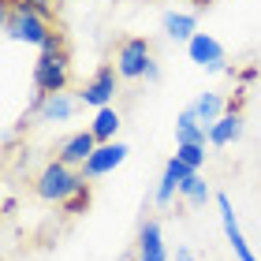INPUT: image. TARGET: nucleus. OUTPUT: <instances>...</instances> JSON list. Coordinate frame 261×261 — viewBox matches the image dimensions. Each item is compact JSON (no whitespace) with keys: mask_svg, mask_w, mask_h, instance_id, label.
Masks as SVG:
<instances>
[{"mask_svg":"<svg viewBox=\"0 0 261 261\" xmlns=\"http://www.w3.org/2000/svg\"><path fill=\"white\" fill-rule=\"evenodd\" d=\"M79 183H82L79 168H71V164H64V161H49L38 172V179H34V194H38L41 201H49V205H64V201L75 194Z\"/></svg>","mask_w":261,"mask_h":261,"instance_id":"f257e3e1","label":"nucleus"},{"mask_svg":"<svg viewBox=\"0 0 261 261\" xmlns=\"http://www.w3.org/2000/svg\"><path fill=\"white\" fill-rule=\"evenodd\" d=\"M56 30V22L41 19V15H30V11H19L4 4V34L11 41H22V45H34V49H41V41L49 38Z\"/></svg>","mask_w":261,"mask_h":261,"instance_id":"f03ea898","label":"nucleus"},{"mask_svg":"<svg viewBox=\"0 0 261 261\" xmlns=\"http://www.w3.org/2000/svg\"><path fill=\"white\" fill-rule=\"evenodd\" d=\"M67 86H71V53L38 56V64H34V90L53 97V93H67Z\"/></svg>","mask_w":261,"mask_h":261,"instance_id":"7ed1b4c3","label":"nucleus"},{"mask_svg":"<svg viewBox=\"0 0 261 261\" xmlns=\"http://www.w3.org/2000/svg\"><path fill=\"white\" fill-rule=\"evenodd\" d=\"M149 64H153V45H149V38H127V41L116 45V53H112V67L120 71L123 82L142 79Z\"/></svg>","mask_w":261,"mask_h":261,"instance_id":"20e7f679","label":"nucleus"},{"mask_svg":"<svg viewBox=\"0 0 261 261\" xmlns=\"http://www.w3.org/2000/svg\"><path fill=\"white\" fill-rule=\"evenodd\" d=\"M187 56H191V60L198 64V67H205L209 75H239V67H231L228 60H224V45L213 38V34H194L191 41H187Z\"/></svg>","mask_w":261,"mask_h":261,"instance_id":"39448f33","label":"nucleus"},{"mask_svg":"<svg viewBox=\"0 0 261 261\" xmlns=\"http://www.w3.org/2000/svg\"><path fill=\"white\" fill-rule=\"evenodd\" d=\"M116 86H120V71H116L112 64H101L86 82H82L79 101L90 105V109H109L112 97H116Z\"/></svg>","mask_w":261,"mask_h":261,"instance_id":"423d86ee","label":"nucleus"},{"mask_svg":"<svg viewBox=\"0 0 261 261\" xmlns=\"http://www.w3.org/2000/svg\"><path fill=\"white\" fill-rule=\"evenodd\" d=\"M75 109H79V97H71V93H53V97L34 93L30 101V116H38L41 123H67Z\"/></svg>","mask_w":261,"mask_h":261,"instance_id":"0eeeda50","label":"nucleus"},{"mask_svg":"<svg viewBox=\"0 0 261 261\" xmlns=\"http://www.w3.org/2000/svg\"><path fill=\"white\" fill-rule=\"evenodd\" d=\"M127 153H130V149L123 146V142H109V146H97V149L90 153V161L82 164L79 172L93 183V179H101V175H109V172L120 168V164L127 161Z\"/></svg>","mask_w":261,"mask_h":261,"instance_id":"6e6552de","label":"nucleus"},{"mask_svg":"<svg viewBox=\"0 0 261 261\" xmlns=\"http://www.w3.org/2000/svg\"><path fill=\"white\" fill-rule=\"evenodd\" d=\"M217 209H220V224H224V235H228V246L235 250V257L239 261H257L250 243H246V235H243V228H239V220H235V205H231L228 194H217Z\"/></svg>","mask_w":261,"mask_h":261,"instance_id":"1a4fd4ad","label":"nucleus"},{"mask_svg":"<svg viewBox=\"0 0 261 261\" xmlns=\"http://www.w3.org/2000/svg\"><path fill=\"white\" fill-rule=\"evenodd\" d=\"M97 149V138H93V130H75V135H67L60 146H56V161L71 164V168H82V164L90 161V153Z\"/></svg>","mask_w":261,"mask_h":261,"instance_id":"9d476101","label":"nucleus"},{"mask_svg":"<svg viewBox=\"0 0 261 261\" xmlns=\"http://www.w3.org/2000/svg\"><path fill=\"white\" fill-rule=\"evenodd\" d=\"M135 261H168L164 250V235H161V220H142L138 228V246H135Z\"/></svg>","mask_w":261,"mask_h":261,"instance_id":"9b49d317","label":"nucleus"},{"mask_svg":"<svg viewBox=\"0 0 261 261\" xmlns=\"http://www.w3.org/2000/svg\"><path fill=\"white\" fill-rule=\"evenodd\" d=\"M187 109L194 112V120L201 123V127H213L220 120L224 112H228V97L224 93H213V90H205V93H198V97L187 105Z\"/></svg>","mask_w":261,"mask_h":261,"instance_id":"f8f14e48","label":"nucleus"},{"mask_svg":"<svg viewBox=\"0 0 261 261\" xmlns=\"http://www.w3.org/2000/svg\"><path fill=\"white\" fill-rule=\"evenodd\" d=\"M187 175H194L191 168H187V164L183 161H168V164H164V175H161V187H157V194H153V198H157V205H168V201L175 198V194H179V187L187 183Z\"/></svg>","mask_w":261,"mask_h":261,"instance_id":"ddd939ff","label":"nucleus"},{"mask_svg":"<svg viewBox=\"0 0 261 261\" xmlns=\"http://www.w3.org/2000/svg\"><path fill=\"white\" fill-rule=\"evenodd\" d=\"M161 27L172 41H191L198 34V11H164Z\"/></svg>","mask_w":261,"mask_h":261,"instance_id":"4468645a","label":"nucleus"},{"mask_svg":"<svg viewBox=\"0 0 261 261\" xmlns=\"http://www.w3.org/2000/svg\"><path fill=\"white\" fill-rule=\"evenodd\" d=\"M205 142H209V127H201L194 112L183 109L175 116V146H205Z\"/></svg>","mask_w":261,"mask_h":261,"instance_id":"2eb2a0df","label":"nucleus"},{"mask_svg":"<svg viewBox=\"0 0 261 261\" xmlns=\"http://www.w3.org/2000/svg\"><path fill=\"white\" fill-rule=\"evenodd\" d=\"M243 138V116L239 112H224L217 123L209 127V142L213 146H231V142Z\"/></svg>","mask_w":261,"mask_h":261,"instance_id":"dca6fc26","label":"nucleus"},{"mask_svg":"<svg viewBox=\"0 0 261 261\" xmlns=\"http://www.w3.org/2000/svg\"><path fill=\"white\" fill-rule=\"evenodd\" d=\"M120 112L112 109H97V116H93V123H90V130H93V138H97V146H109V142H116V130H120Z\"/></svg>","mask_w":261,"mask_h":261,"instance_id":"f3484780","label":"nucleus"},{"mask_svg":"<svg viewBox=\"0 0 261 261\" xmlns=\"http://www.w3.org/2000/svg\"><path fill=\"white\" fill-rule=\"evenodd\" d=\"M90 201H93V183L86 179V175H82V183L75 187V194H71L64 205H60V213H64V217H79V213H86V209H90Z\"/></svg>","mask_w":261,"mask_h":261,"instance_id":"a211bd4d","label":"nucleus"},{"mask_svg":"<svg viewBox=\"0 0 261 261\" xmlns=\"http://www.w3.org/2000/svg\"><path fill=\"white\" fill-rule=\"evenodd\" d=\"M179 198H183V201H191V205H205V201L213 198V191H209V183L194 172V175H187V183L179 187Z\"/></svg>","mask_w":261,"mask_h":261,"instance_id":"6ab92c4d","label":"nucleus"},{"mask_svg":"<svg viewBox=\"0 0 261 261\" xmlns=\"http://www.w3.org/2000/svg\"><path fill=\"white\" fill-rule=\"evenodd\" d=\"M8 4L19 8V11H30V15H41V19L56 22V4H53V0H8Z\"/></svg>","mask_w":261,"mask_h":261,"instance_id":"aec40b11","label":"nucleus"},{"mask_svg":"<svg viewBox=\"0 0 261 261\" xmlns=\"http://www.w3.org/2000/svg\"><path fill=\"white\" fill-rule=\"evenodd\" d=\"M175 161H183L191 172H198L205 164V146H175Z\"/></svg>","mask_w":261,"mask_h":261,"instance_id":"412c9836","label":"nucleus"},{"mask_svg":"<svg viewBox=\"0 0 261 261\" xmlns=\"http://www.w3.org/2000/svg\"><path fill=\"white\" fill-rule=\"evenodd\" d=\"M56 53H67V34H64L60 27H56V30L49 34V38L41 41V49H38V56H56Z\"/></svg>","mask_w":261,"mask_h":261,"instance_id":"4be33fe9","label":"nucleus"},{"mask_svg":"<svg viewBox=\"0 0 261 261\" xmlns=\"http://www.w3.org/2000/svg\"><path fill=\"white\" fill-rule=\"evenodd\" d=\"M243 105H246V86L235 90V97H228V112H239L243 116Z\"/></svg>","mask_w":261,"mask_h":261,"instance_id":"5701e85b","label":"nucleus"},{"mask_svg":"<svg viewBox=\"0 0 261 261\" xmlns=\"http://www.w3.org/2000/svg\"><path fill=\"white\" fill-rule=\"evenodd\" d=\"M142 79H146V82H149V86H157V82H161V64H157V60H153V64L146 67V75H142Z\"/></svg>","mask_w":261,"mask_h":261,"instance_id":"b1692460","label":"nucleus"},{"mask_svg":"<svg viewBox=\"0 0 261 261\" xmlns=\"http://www.w3.org/2000/svg\"><path fill=\"white\" fill-rule=\"evenodd\" d=\"M257 79V67H239V82H254Z\"/></svg>","mask_w":261,"mask_h":261,"instance_id":"393cba45","label":"nucleus"},{"mask_svg":"<svg viewBox=\"0 0 261 261\" xmlns=\"http://www.w3.org/2000/svg\"><path fill=\"white\" fill-rule=\"evenodd\" d=\"M175 261H194V254L187 250V246H179V250H175Z\"/></svg>","mask_w":261,"mask_h":261,"instance_id":"a878e982","label":"nucleus"},{"mask_svg":"<svg viewBox=\"0 0 261 261\" xmlns=\"http://www.w3.org/2000/svg\"><path fill=\"white\" fill-rule=\"evenodd\" d=\"M191 4H194L198 11H205V8H213V0H191Z\"/></svg>","mask_w":261,"mask_h":261,"instance_id":"bb28decb","label":"nucleus"}]
</instances>
